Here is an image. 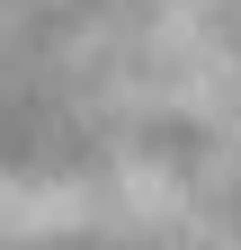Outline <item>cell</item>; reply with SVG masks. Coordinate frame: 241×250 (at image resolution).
I'll use <instances>...</instances> for the list:
<instances>
[{
  "label": "cell",
  "mask_w": 241,
  "mask_h": 250,
  "mask_svg": "<svg viewBox=\"0 0 241 250\" xmlns=\"http://www.w3.org/2000/svg\"><path fill=\"white\" fill-rule=\"evenodd\" d=\"M0 250H241V0H0Z\"/></svg>",
  "instance_id": "1"
}]
</instances>
